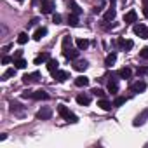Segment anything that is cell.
I'll list each match as a JSON object with an SVG mask.
<instances>
[{
    "label": "cell",
    "instance_id": "e575fe53",
    "mask_svg": "<svg viewBox=\"0 0 148 148\" xmlns=\"http://www.w3.org/2000/svg\"><path fill=\"white\" fill-rule=\"evenodd\" d=\"M148 73V68H138V75H146Z\"/></svg>",
    "mask_w": 148,
    "mask_h": 148
},
{
    "label": "cell",
    "instance_id": "5b68a950",
    "mask_svg": "<svg viewBox=\"0 0 148 148\" xmlns=\"http://www.w3.org/2000/svg\"><path fill=\"white\" fill-rule=\"evenodd\" d=\"M134 33L139 37V38H148V28L145 25H134Z\"/></svg>",
    "mask_w": 148,
    "mask_h": 148
},
{
    "label": "cell",
    "instance_id": "f35d334b",
    "mask_svg": "<svg viewBox=\"0 0 148 148\" xmlns=\"http://www.w3.org/2000/svg\"><path fill=\"white\" fill-rule=\"evenodd\" d=\"M21 56H23V51H16V54H14L12 59H18V58H21Z\"/></svg>",
    "mask_w": 148,
    "mask_h": 148
},
{
    "label": "cell",
    "instance_id": "d4e9b609",
    "mask_svg": "<svg viewBox=\"0 0 148 148\" xmlns=\"http://www.w3.org/2000/svg\"><path fill=\"white\" fill-rule=\"evenodd\" d=\"M77 47H79L80 51L87 49V47H89V40H87V38H79V40H77Z\"/></svg>",
    "mask_w": 148,
    "mask_h": 148
},
{
    "label": "cell",
    "instance_id": "d6986e66",
    "mask_svg": "<svg viewBox=\"0 0 148 148\" xmlns=\"http://www.w3.org/2000/svg\"><path fill=\"white\" fill-rule=\"evenodd\" d=\"M47 35V28H38L35 33H33V38L38 42V40H42V37H45Z\"/></svg>",
    "mask_w": 148,
    "mask_h": 148
},
{
    "label": "cell",
    "instance_id": "277c9868",
    "mask_svg": "<svg viewBox=\"0 0 148 148\" xmlns=\"http://www.w3.org/2000/svg\"><path fill=\"white\" fill-rule=\"evenodd\" d=\"M79 47L77 49H73V47H68V49H63V56L66 58V59H77L79 58Z\"/></svg>",
    "mask_w": 148,
    "mask_h": 148
},
{
    "label": "cell",
    "instance_id": "83f0119b",
    "mask_svg": "<svg viewBox=\"0 0 148 148\" xmlns=\"http://www.w3.org/2000/svg\"><path fill=\"white\" fill-rule=\"evenodd\" d=\"M11 112H12V113H19V115H21V113H23V108H21V105H19V103L12 101V103H11Z\"/></svg>",
    "mask_w": 148,
    "mask_h": 148
},
{
    "label": "cell",
    "instance_id": "4316f807",
    "mask_svg": "<svg viewBox=\"0 0 148 148\" xmlns=\"http://www.w3.org/2000/svg\"><path fill=\"white\" fill-rule=\"evenodd\" d=\"M58 66H59V63H58L56 59H49V61H47V70H49V71H56Z\"/></svg>",
    "mask_w": 148,
    "mask_h": 148
},
{
    "label": "cell",
    "instance_id": "d6a6232c",
    "mask_svg": "<svg viewBox=\"0 0 148 148\" xmlns=\"http://www.w3.org/2000/svg\"><path fill=\"white\" fill-rule=\"evenodd\" d=\"M92 94H94V96H99V98H105V91H103V89H99V87L92 89Z\"/></svg>",
    "mask_w": 148,
    "mask_h": 148
},
{
    "label": "cell",
    "instance_id": "4fadbf2b",
    "mask_svg": "<svg viewBox=\"0 0 148 148\" xmlns=\"http://www.w3.org/2000/svg\"><path fill=\"white\" fill-rule=\"evenodd\" d=\"M108 91H110L112 94H115V92L119 91V80H117V79L108 80Z\"/></svg>",
    "mask_w": 148,
    "mask_h": 148
},
{
    "label": "cell",
    "instance_id": "ffe728a7",
    "mask_svg": "<svg viewBox=\"0 0 148 148\" xmlns=\"http://www.w3.org/2000/svg\"><path fill=\"white\" fill-rule=\"evenodd\" d=\"M131 75H132V71L129 68H120L119 70V77L120 79H131Z\"/></svg>",
    "mask_w": 148,
    "mask_h": 148
},
{
    "label": "cell",
    "instance_id": "cb8c5ba5",
    "mask_svg": "<svg viewBox=\"0 0 148 148\" xmlns=\"http://www.w3.org/2000/svg\"><path fill=\"white\" fill-rule=\"evenodd\" d=\"M68 25H70V26H77V25H79V16L71 12V14L68 16Z\"/></svg>",
    "mask_w": 148,
    "mask_h": 148
},
{
    "label": "cell",
    "instance_id": "74e56055",
    "mask_svg": "<svg viewBox=\"0 0 148 148\" xmlns=\"http://www.w3.org/2000/svg\"><path fill=\"white\" fill-rule=\"evenodd\" d=\"M37 23H38V19H37V18H33V19H32V21L28 23V26H35Z\"/></svg>",
    "mask_w": 148,
    "mask_h": 148
},
{
    "label": "cell",
    "instance_id": "30bf717a",
    "mask_svg": "<svg viewBox=\"0 0 148 148\" xmlns=\"http://www.w3.org/2000/svg\"><path fill=\"white\" fill-rule=\"evenodd\" d=\"M117 44H119L124 51H131V49H132V45H134V44H132V40H125V38H119V40H117Z\"/></svg>",
    "mask_w": 148,
    "mask_h": 148
},
{
    "label": "cell",
    "instance_id": "7a4b0ae2",
    "mask_svg": "<svg viewBox=\"0 0 148 148\" xmlns=\"http://www.w3.org/2000/svg\"><path fill=\"white\" fill-rule=\"evenodd\" d=\"M54 9H56V4L52 2V0H42V5H40L42 14H51Z\"/></svg>",
    "mask_w": 148,
    "mask_h": 148
},
{
    "label": "cell",
    "instance_id": "9c48e42d",
    "mask_svg": "<svg viewBox=\"0 0 148 148\" xmlns=\"http://www.w3.org/2000/svg\"><path fill=\"white\" fill-rule=\"evenodd\" d=\"M136 19H138L136 11H129L124 14V23H136Z\"/></svg>",
    "mask_w": 148,
    "mask_h": 148
},
{
    "label": "cell",
    "instance_id": "5bb4252c",
    "mask_svg": "<svg viewBox=\"0 0 148 148\" xmlns=\"http://www.w3.org/2000/svg\"><path fill=\"white\" fill-rule=\"evenodd\" d=\"M87 66H89V63H87L86 59H84V61H82V59H80V61H75V64H73V68H75L77 71H84Z\"/></svg>",
    "mask_w": 148,
    "mask_h": 148
},
{
    "label": "cell",
    "instance_id": "ba28073f",
    "mask_svg": "<svg viewBox=\"0 0 148 148\" xmlns=\"http://www.w3.org/2000/svg\"><path fill=\"white\" fill-rule=\"evenodd\" d=\"M52 77H54L58 82H64V80L68 79V71H61V70H56V71H52Z\"/></svg>",
    "mask_w": 148,
    "mask_h": 148
},
{
    "label": "cell",
    "instance_id": "ab89813d",
    "mask_svg": "<svg viewBox=\"0 0 148 148\" xmlns=\"http://www.w3.org/2000/svg\"><path fill=\"white\" fill-rule=\"evenodd\" d=\"M143 14H145V16H146V18H148V7H146V5H145V7H143Z\"/></svg>",
    "mask_w": 148,
    "mask_h": 148
},
{
    "label": "cell",
    "instance_id": "e0dca14e",
    "mask_svg": "<svg viewBox=\"0 0 148 148\" xmlns=\"http://www.w3.org/2000/svg\"><path fill=\"white\" fill-rule=\"evenodd\" d=\"M75 86L77 87H87L89 86V79L87 77H77L75 79Z\"/></svg>",
    "mask_w": 148,
    "mask_h": 148
},
{
    "label": "cell",
    "instance_id": "6da1fadb",
    "mask_svg": "<svg viewBox=\"0 0 148 148\" xmlns=\"http://www.w3.org/2000/svg\"><path fill=\"white\" fill-rule=\"evenodd\" d=\"M58 113H59V115H61V117H63V119H64L66 122H71V124L79 122L77 115H73V113H71V112H70V110H68V108L64 106V105H59V106H58Z\"/></svg>",
    "mask_w": 148,
    "mask_h": 148
},
{
    "label": "cell",
    "instance_id": "44dd1931",
    "mask_svg": "<svg viewBox=\"0 0 148 148\" xmlns=\"http://www.w3.org/2000/svg\"><path fill=\"white\" fill-rule=\"evenodd\" d=\"M16 75V66L14 68H9V70H5L4 71V75H2V80H9L11 77H14Z\"/></svg>",
    "mask_w": 148,
    "mask_h": 148
},
{
    "label": "cell",
    "instance_id": "603a6c76",
    "mask_svg": "<svg viewBox=\"0 0 148 148\" xmlns=\"http://www.w3.org/2000/svg\"><path fill=\"white\" fill-rule=\"evenodd\" d=\"M47 98H49V94L45 91H35L32 99H47Z\"/></svg>",
    "mask_w": 148,
    "mask_h": 148
},
{
    "label": "cell",
    "instance_id": "8d00e7d4",
    "mask_svg": "<svg viewBox=\"0 0 148 148\" xmlns=\"http://www.w3.org/2000/svg\"><path fill=\"white\" fill-rule=\"evenodd\" d=\"M11 61H14V59H11L9 56H4V58H2V63H4V64H9Z\"/></svg>",
    "mask_w": 148,
    "mask_h": 148
},
{
    "label": "cell",
    "instance_id": "7c38bea8",
    "mask_svg": "<svg viewBox=\"0 0 148 148\" xmlns=\"http://www.w3.org/2000/svg\"><path fill=\"white\" fill-rule=\"evenodd\" d=\"M146 119H148V108H146L141 115H138V117H136V120H134L132 124H134V125H141V124H145V120H146Z\"/></svg>",
    "mask_w": 148,
    "mask_h": 148
},
{
    "label": "cell",
    "instance_id": "8992f818",
    "mask_svg": "<svg viewBox=\"0 0 148 148\" xmlns=\"http://www.w3.org/2000/svg\"><path fill=\"white\" fill-rule=\"evenodd\" d=\"M145 89H146V82H143V80H138V82H134L131 86V91L132 92H143Z\"/></svg>",
    "mask_w": 148,
    "mask_h": 148
},
{
    "label": "cell",
    "instance_id": "2e32d148",
    "mask_svg": "<svg viewBox=\"0 0 148 148\" xmlns=\"http://www.w3.org/2000/svg\"><path fill=\"white\" fill-rule=\"evenodd\" d=\"M51 59V56H49V52H42V54H38L37 58H35V64H40V63H44V61H49Z\"/></svg>",
    "mask_w": 148,
    "mask_h": 148
},
{
    "label": "cell",
    "instance_id": "60d3db41",
    "mask_svg": "<svg viewBox=\"0 0 148 148\" xmlns=\"http://www.w3.org/2000/svg\"><path fill=\"white\" fill-rule=\"evenodd\" d=\"M143 4H145V5H146V7H148V0H143Z\"/></svg>",
    "mask_w": 148,
    "mask_h": 148
},
{
    "label": "cell",
    "instance_id": "484cf974",
    "mask_svg": "<svg viewBox=\"0 0 148 148\" xmlns=\"http://www.w3.org/2000/svg\"><path fill=\"white\" fill-rule=\"evenodd\" d=\"M115 61H117V54H115V52H112V54H108V56H106V59H105V64H106V66H112Z\"/></svg>",
    "mask_w": 148,
    "mask_h": 148
},
{
    "label": "cell",
    "instance_id": "9a60e30c",
    "mask_svg": "<svg viewBox=\"0 0 148 148\" xmlns=\"http://www.w3.org/2000/svg\"><path fill=\"white\" fill-rule=\"evenodd\" d=\"M115 14H117V12H115V9H113V5H112V7H110L106 12H105V18H103V21H113V19H115Z\"/></svg>",
    "mask_w": 148,
    "mask_h": 148
},
{
    "label": "cell",
    "instance_id": "f546056e",
    "mask_svg": "<svg viewBox=\"0 0 148 148\" xmlns=\"http://www.w3.org/2000/svg\"><path fill=\"white\" fill-rule=\"evenodd\" d=\"M26 42H28V35H26L25 32H23V33H19V35H18V44H21V45H23V44H26Z\"/></svg>",
    "mask_w": 148,
    "mask_h": 148
},
{
    "label": "cell",
    "instance_id": "8fae6325",
    "mask_svg": "<svg viewBox=\"0 0 148 148\" xmlns=\"http://www.w3.org/2000/svg\"><path fill=\"white\" fill-rule=\"evenodd\" d=\"M98 106H99V108H103V110H106V112L113 108V105H112V103H110L106 98H101V99L98 101Z\"/></svg>",
    "mask_w": 148,
    "mask_h": 148
},
{
    "label": "cell",
    "instance_id": "7402d4cb",
    "mask_svg": "<svg viewBox=\"0 0 148 148\" xmlns=\"http://www.w3.org/2000/svg\"><path fill=\"white\" fill-rule=\"evenodd\" d=\"M77 103H79V105H86V106H87V105L91 103V98H89V96H86V94H79V96H77Z\"/></svg>",
    "mask_w": 148,
    "mask_h": 148
},
{
    "label": "cell",
    "instance_id": "f1b7e54d",
    "mask_svg": "<svg viewBox=\"0 0 148 148\" xmlns=\"http://www.w3.org/2000/svg\"><path fill=\"white\" fill-rule=\"evenodd\" d=\"M26 64H28V63H26L23 58H18V59H14V66H16V68H19V70L26 68Z\"/></svg>",
    "mask_w": 148,
    "mask_h": 148
},
{
    "label": "cell",
    "instance_id": "836d02e7",
    "mask_svg": "<svg viewBox=\"0 0 148 148\" xmlns=\"http://www.w3.org/2000/svg\"><path fill=\"white\" fill-rule=\"evenodd\" d=\"M139 56H141L143 59H148V47H143V49L139 51Z\"/></svg>",
    "mask_w": 148,
    "mask_h": 148
},
{
    "label": "cell",
    "instance_id": "3957f363",
    "mask_svg": "<svg viewBox=\"0 0 148 148\" xmlns=\"http://www.w3.org/2000/svg\"><path fill=\"white\" fill-rule=\"evenodd\" d=\"M38 79H40V73H38V71H33V73H26V75L23 77V82H25L26 86H30V84H33V82H38Z\"/></svg>",
    "mask_w": 148,
    "mask_h": 148
},
{
    "label": "cell",
    "instance_id": "ac0fdd59",
    "mask_svg": "<svg viewBox=\"0 0 148 148\" xmlns=\"http://www.w3.org/2000/svg\"><path fill=\"white\" fill-rule=\"evenodd\" d=\"M66 4L71 7V12H73V14H77V16H79V14H82V9H80L75 2H73V0H66Z\"/></svg>",
    "mask_w": 148,
    "mask_h": 148
},
{
    "label": "cell",
    "instance_id": "4dcf8cb0",
    "mask_svg": "<svg viewBox=\"0 0 148 148\" xmlns=\"http://www.w3.org/2000/svg\"><path fill=\"white\" fill-rule=\"evenodd\" d=\"M125 101H127L125 98H122V96H119V98H115V101H113V106H122V105H124Z\"/></svg>",
    "mask_w": 148,
    "mask_h": 148
},
{
    "label": "cell",
    "instance_id": "b9f144b4",
    "mask_svg": "<svg viewBox=\"0 0 148 148\" xmlns=\"http://www.w3.org/2000/svg\"><path fill=\"white\" fill-rule=\"evenodd\" d=\"M18 2H23V0H18Z\"/></svg>",
    "mask_w": 148,
    "mask_h": 148
},
{
    "label": "cell",
    "instance_id": "d590c367",
    "mask_svg": "<svg viewBox=\"0 0 148 148\" xmlns=\"http://www.w3.org/2000/svg\"><path fill=\"white\" fill-rule=\"evenodd\" d=\"M52 21H54L56 25H58V23H61V16H59V14H54V16H52Z\"/></svg>",
    "mask_w": 148,
    "mask_h": 148
},
{
    "label": "cell",
    "instance_id": "52a82bcc",
    "mask_svg": "<svg viewBox=\"0 0 148 148\" xmlns=\"http://www.w3.org/2000/svg\"><path fill=\"white\" fill-rule=\"evenodd\" d=\"M51 115H52V112L49 108H42V110L37 112V119L38 120H47V119H51Z\"/></svg>",
    "mask_w": 148,
    "mask_h": 148
},
{
    "label": "cell",
    "instance_id": "1f68e13d",
    "mask_svg": "<svg viewBox=\"0 0 148 148\" xmlns=\"http://www.w3.org/2000/svg\"><path fill=\"white\" fill-rule=\"evenodd\" d=\"M68 47H71V38L66 35V37L63 38V49H68Z\"/></svg>",
    "mask_w": 148,
    "mask_h": 148
}]
</instances>
